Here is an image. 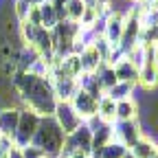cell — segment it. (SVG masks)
<instances>
[{
  "mask_svg": "<svg viewBox=\"0 0 158 158\" xmlns=\"http://www.w3.org/2000/svg\"><path fill=\"white\" fill-rule=\"evenodd\" d=\"M11 86L15 88L18 97L22 99V108L33 110L37 116H53L55 110V92L48 77H37L33 73H18Z\"/></svg>",
  "mask_w": 158,
  "mask_h": 158,
  "instance_id": "6da1fadb",
  "label": "cell"
},
{
  "mask_svg": "<svg viewBox=\"0 0 158 158\" xmlns=\"http://www.w3.org/2000/svg\"><path fill=\"white\" fill-rule=\"evenodd\" d=\"M64 141H66V136H64L62 130L57 127V123L53 121V116H42L31 145L35 149H40L44 156L59 158V154H62V149H64Z\"/></svg>",
  "mask_w": 158,
  "mask_h": 158,
  "instance_id": "7a4b0ae2",
  "label": "cell"
},
{
  "mask_svg": "<svg viewBox=\"0 0 158 158\" xmlns=\"http://www.w3.org/2000/svg\"><path fill=\"white\" fill-rule=\"evenodd\" d=\"M40 118L42 116H37L33 110L29 108H20V118H18V127H15V134H13V145L15 147H29L31 141H33V136L37 132V125H40Z\"/></svg>",
  "mask_w": 158,
  "mask_h": 158,
  "instance_id": "3957f363",
  "label": "cell"
},
{
  "mask_svg": "<svg viewBox=\"0 0 158 158\" xmlns=\"http://www.w3.org/2000/svg\"><path fill=\"white\" fill-rule=\"evenodd\" d=\"M53 121L57 123V127L64 132V136L73 134L75 130H79L84 125L81 116L75 112V108L70 106V101H57L55 110H53Z\"/></svg>",
  "mask_w": 158,
  "mask_h": 158,
  "instance_id": "277c9868",
  "label": "cell"
},
{
  "mask_svg": "<svg viewBox=\"0 0 158 158\" xmlns=\"http://www.w3.org/2000/svg\"><path fill=\"white\" fill-rule=\"evenodd\" d=\"M123 20H125V15L114 13V11H110L101 20V24H103L101 27V37L106 40L112 48H118V44H121V37H123Z\"/></svg>",
  "mask_w": 158,
  "mask_h": 158,
  "instance_id": "5b68a950",
  "label": "cell"
},
{
  "mask_svg": "<svg viewBox=\"0 0 158 158\" xmlns=\"http://www.w3.org/2000/svg\"><path fill=\"white\" fill-rule=\"evenodd\" d=\"M70 106L75 108V112L81 116V121H90V118L97 116V108H99V99L92 97L90 92L81 90V88H77L75 94L70 97Z\"/></svg>",
  "mask_w": 158,
  "mask_h": 158,
  "instance_id": "8992f818",
  "label": "cell"
},
{
  "mask_svg": "<svg viewBox=\"0 0 158 158\" xmlns=\"http://www.w3.org/2000/svg\"><path fill=\"white\" fill-rule=\"evenodd\" d=\"M90 149H92V130L84 123L79 130H75L73 134L66 136L62 154H73V152H88L90 154Z\"/></svg>",
  "mask_w": 158,
  "mask_h": 158,
  "instance_id": "52a82bcc",
  "label": "cell"
},
{
  "mask_svg": "<svg viewBox=\"0 0 158 158\" xmlns=\"http://www.w3.org/2000/svg\"><path fill=\"white\" fill-rule=\"evenodd\" d=\"M143 136L141 130V121H121V123H114V141L123 143L130 152V147Z\"/></svg>",
  "mask_w": 158,
  "mask_h": 158,
  "instance_id": "ba28073f",
  "label": "cell"
},
{
  "mask_svg": "<svg viewBox=\"0 0 158 158\" xmlns=\"http://www.w3.org/2000/svg\"><path fill=\"white\" fill-rule=\"evenodd\" d=\"M79 62H81V73H97L106 64L101 53H99V48L94 44H88L81 53H79Z\"/></svg>",
  "mask_w": 158,
  "mask_h": 158,
  "instance_id": "9c48e42d",
  "label": "cell"
},
{
  "mask_svg": "<svg viewBox=\"0 0 158 158\" xmlns=\"http://www.w3.org/2000/svg\"><path fill=\"white\" fill-rule=\"evenodd\" d=\"M18 118H20V108H0V136L11 141L18 127Z\"/></svg>",
  "mask_w": 158,
  "mask_h": 158,
  "instance_id": "30bf717a",
  "label": "cell"
},
{
  "mask_svg": "<svg viewBox=\"0 0 158 158\" xmlns=\"http://www.w3.org/2000/svg\"><path fill=\"white\" fill-rule=\"evenodd\" d=\"M130 154L134 156V158H154L156 154H158V145H156V141L152 136H141L138 141L130 147Z\"/></svg>",
  "mask_w": 158,
  "mask_h": 158,
  "instance_id": "8fae6325",
  "label": "cell"
},
{
  "mask_svg": "<svg viewBox=\"0 0 158 158\" xmlns=\"http://www.w3.org/2000/svg\"><path fill=\"white\" fill-rule=\"evenodd\" d=\"M138 101L132 97V99H123V101H116V123L121 121H138Z\"/></svg>",
  "mask_w": 158,
  "mask_h": 158,
  "instance_id": "7c38bea8",
  "label": "cell"
},
{
  "mask_svg": "<svg viewBox=\"0 0 158 158\" xmlns=\"http://www.w3.org/2000/svg\"><path fill=\"white\" fill-rule=\"evenodd\" d=\"M138 86L145 92H149L152 88L158 86V64H143L138 68Z\"/></svg>",
  "mask_w": 158,
  "mask_h": 158,
  "instance_id": "4fadbf2b",
  "label": "cell"
},
{
  "mask_svg": "<svg viewBox=\"0 0 158 158\" xmlns=\"http://www.w3.org/2000/svg\"><path fill=\"white\" fill-rule=\"evenodd\" d=\"M112 70L116 75V81H125V84H134L136 86V81H138V68L134 64H130L125 57L121 59V62H116L112 66Z\"/></svg>",
  "mask_w": 158,
  "mask_h": 158,
  "instance_id": "5bb4252c",
  "label": "cell"
},
{
  "mask_svg": "<svg viewBox=\"0 0 158 158\" xmlns=\"http://www.w3.org/2000/svg\"><path fill=\"white\" fill-rule=\"evenodd\" d=\"M97 116L101 123H108V125H114L116 123V101H112L110 97H101L99 99V108H97Z\"/></svg>",
  "mask_w": 158,
  "mask_h": 158,
  "instance_id": "9a60e30c",
  "label": "cell"
},
{
  "mask_svg": "<svg viewBox=\"0 0 158 158\" xmlns=\"http://www.w3.org/2000/svg\"><path fill=\"white\" fill-rule=\"evenodd\" d=\"M37 11H40V27H42V29L53 31V29L59 24V15H57L53 2H42V5H37Z\"/></svg>",
  "mask_w": 158,
  "mask_h": 158,
  "instance_id": "2e32d148",
  "label": "cell"
},
{
  "mask_svg": "<svg viewBox=\"0 0 158 158\" xmlns=\"http://www.w3.org/2000/svg\"><path fill=\"white\" fill-rule=\"evenodd\" d=\"M84 9H86V5L81 0H66L64 2V20L66 22H73V24H79Z\"/></svg>",
  "mask_w": 158,
  "mask_h": 158,
  "instance_id": "e0dca14e",
  "label": "cell"
},
{
  "mask_svg": "<svg viewBox=\"0 0 158 158\" xmlns=\"http://www.w3.org/2000/svg\"><path fill=\"white\" fill-rule=\"evenodd\" d=\"M134 84H125V81H116L108 92L106 97H110L112 101H123V99H132L134 97Z\"/></svg>",
  "mask_w": 158,
  "mask_h": 158,
  "instance_id": "ac0fdd59",
  "label": "cell"
},
{
  "mask_svg": "<svg viewBox=\"0 0 158 158\" xmlns=\"http://www.w3.org/2000/svg\"><path fill=\"white\" fill-rule=\"evenodd\" d=\"M127 154V147L123 143H118V141H110L101 152L97 154V158H123Z\"/></svg>",
  "mask_w": 158,
  "mask_h": 158,
  "instance_id": "d6986e66",
  "label": "cell"
},
{
  "mask_svg": "<svg viewBox=\"0 0 158 158\" xmlns=\"http://www.w3.org/2000/svg\"><path fill=\"white\" fill-rule=\"evenodd\" d=\"M5 158H24V154H22V149H20V147L11 145V147H9V152L5 154Z\"/></svg>",
  "mask_w": 158,
  "mask_h": 158,
  "instance_id": "ffe728a7",
  "label": "cell"
},
{
  "mask_svg": "<svg viewBox=\"0 0 158 158\" xmlns=\"http://www.w3.org/2000/svg\"><path fill=\"white\" fill-rule=\"evenodd\" d=\"M64 156H68V158H92V154H88V152H73V154H64Z\"/></svg>",
  "mask_w": 158,
  "mask_h": 158,
  "instance_id": "44dd1931",
  "label": "cell"
},
{
  "mask_svg": "<svg viewBox=\"0 0 158 158\" xmlns=\"http://www.w3.org/2000/svg\"><path fill=\"white\" fill-rule=\"evenodd\" d=\"M27 2H29L31 7H37V5H42V2H44V0H27Z\"/></svg>",
  "mask_w": 158,
  "mask_h": 158,
  "instance_id": "7402d4cb",
  "label": "cell"
},
{
  "mask_svg": "<svg viewBox=\"0 0 158 158\" xmlns=\"http://www.w3.org/2000/svg\"><path fill=\"white\" fill-rule=\"evenodd\" d=\"M84 5H97V0H81Z\"/></svg>",
  "mask_w": 158,
  "mask_h": 158,
  "instance_id": "603a6c76",
  "label": "cell"
},
{
  "mask_svg": "<svg viewBox=\"0 0 158 158\" xmlns=\"http://www.w3.org/2000/svg\"><path fill=\"white\" fill-rule=\"evenodd\" d=\"M123 158H134V156H132V154H130V152H127V154H125V156H123Z\"/></svg>",
  "mask_w": 158,
  "mask_h": 158,
  "instance_id": "cb8c5ba5",
  "label": "cell"
},
{
  "mask_svg": "<svg viewBox=\"0 0 158 158\" xmlns=\"http://www.w3.org/2000/svg\"><path fill=\"white\" fill-rule=\"evenodd\" d=\"M40 158H51V156H40Z\"/></svg>",
  "mask_w": 158,
  "mask_h": 158,
  "instance_id": "d4e9b609",
  "label": "cell"
},
{
  "mask_svg": "<svg viewBox=\"0 0 158 158\" xmlns=\"http://www.w3.org/2000/svg\"><path fill=\"white\" fill-rule=\"evenodd\" d=\"M0 158H5V156H0Z\"/></svg>",
  "mask_w": 158,
  "mask_h": 158,
  "instance_id": "484cf974",
  "label": "cell"
}]
</instances>
